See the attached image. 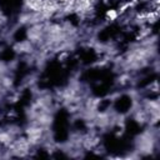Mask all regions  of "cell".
Listing matches in <instances>:
<instances>
[{
  "label": "cell",
  "instance_id": "1",
  "mask_svg": "<svg viewBox=\"0 0 160 160\" xmlns=\"http://www.w3.org/2000/svg\"><path fill=\"white\" fill-rule=\"evenodd\" d=\"M30 145H31V144L29 142L28 138H26V139H25V138H20V139L12 141L9 146H10V150H11L14 154L20 155V156H24V155H26V154L29 152Z\"/></svg>",
  "mask_w": 160,
  "mask_h": 160
},
{
  "label": "cell",
  "instance_id": "2",
  "mask_svg": "<svg viewBox=\"0 0 160 160\" xmlns=\"http://www.w3.org/2000/svg\"><path fill=\"white\" fill-rule=\"evenodd\" d=\"M0 142L1 144H4V145H10L11 142H12V138H11V135L9 134V132H1L0 134Z\"/></svg>",
  "mask_w": 160,
  "mask_h": 160
},
{
  "label": "cell",
  "instance_id": "3",
  "mask_svg": "<svg viewBox=\"0 0 160 160\" xmlns=\"http://www.w3.org/2000/svg\"><path fill=\"white\" fill-rule=\"evenodd\" d=\"M106 16H108L110 20H114V19H116V16H118V12H116L115 10H109V11L106 12Z\"/></svg>",
  "mask_w": 160,
  "mask_h": 160
},
{
  "label": "cell",
  "instance_id": "4",
  "mask_svg": "<svg viewBox=\"0 0 160 160\" xmlns=\"http://www.w3.org/2000/svg\"><path fill=\"white\" fill-rule=\"evenodd\" d=\"M2 84H4L5 86H9V85H11V80L6 78V79H4V80H2Z\"/></svg>",
  "mask_w": 160,
  "mask_h": 160
}]
</instances>
